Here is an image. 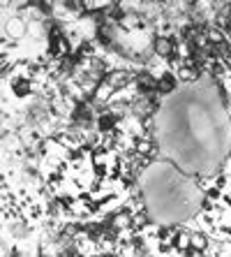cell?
Returning a JSON list of instances; mask_svg holds the SVG:
<instances>
[{
    "mask_svg": "<svg viewBox=\"0 0 231 257\" xmlns=\"http://www.w3.org/2000/svg\"><path fill=\"white\" fill-rule=\"evenodd\" d=\"M157 139L180 172H217L231 146V120L217 86L196 79L173 90L157 114Z\"/></svg>",
    "mask_w": 231,
    "mask_h": 257,
    "instance_id": "1",
    "label": "cell"
},
{
    "mask_svg": "<svg viewBox=\"0 0 231 257\" xmlns=\"http://www.w3.org/2000/svg\"><path fill=\"white\" fill-rule=\"evenodd\" d=\"M141 188L150 218L162 225L185 222L201 206L199 186L171 162H153L146 169V183L141 181Z\"/></svg>",
    "mask_w": 231,
    "mask_h": 257,
    "instance_id": "2",
    "label": "cell"
},
{
    "mask_svg": "<svg viewBox=\"0 0 231 257\" xmlns=\"http://www.w3.org/2000/svg\"><path fill=\"white\" fill-rule=\"evenodd\" d=\"M155 51L160 56H171L173 54V44L166 40V37H160L157 42H155Z\"/></svg>",
    "mask_w": 231,
    "mask_h": 257,
    "instance_id": "3",
    "label": "cell"
},
{
    "mask_svg": "<svg viewBox=\"0 0 231 257\" xmlns=\"http://www.w3.org/2000/svg\"><path fill=\"white\" fill-rule=\"evenodd\" d=\"M56 54H58V56L70 54V44H67L65 37H56Z\"/></svg>",
    "mask_w": 231,
    "mask_h": 257,
    "instance_id": "4",
    "label": "cell"
},
{
    "mask_svg": "<svg viewBox=\"0 0 231 257\" xmlns=\"http://www.w3.org/2000/svg\"><path fill=\"white\" fill-rule=\"evenodd\" d=\"M7 28H10V33H14V35H21V33H24V24H21L19 19L10 21V26H7Z\"/></svg>",
    "mask_w": 231,
    "mask_h": 257,
    "instance_id": "5",
    "label": "cell"
},
{
    "mask_svg": "<svg viewBox=\"0 0 231 257\" xmlns=\"http://www.w3.org/2000/svg\"><path fill=\"white\" fill-rule=\"evenodd\" d=\"M192 245L201 250V248H206V239H203V236H192Z\"/></svg>",
    "mask_w": 231,
    "mask_h": 257,
    "instance_id": "6",
    "label": "cell"
},
{
    "mask_svg": "<svg viewBox=\"0 0 231 257\" xmlns=\"http://www.w3.org/2000/svg\"><path fill=\"white\" fill-rule=\"evenodd\" d=\"M190 243H192V236H185V234L183 236H178V245H180V248H187Z\"/></svg>",
    "mask_w": 231,
    "mask_h": 257,
    "instance_id": "7",
    "label": "cell"
},
{
    "mask_svg": "<svg viewBox=\"0 0 231 257\" xmlns=\"http://www.w3.org/2000/svg\"><path fill=\"white\" fill-rule=\"evenodd\" d=\"M107 257H111V255H107Z\"/></svg>",
    "mask_w": 231,
    "mask_h": 257,
    "instance_id": "8",
    "label": "cell"
}]
</instances>
